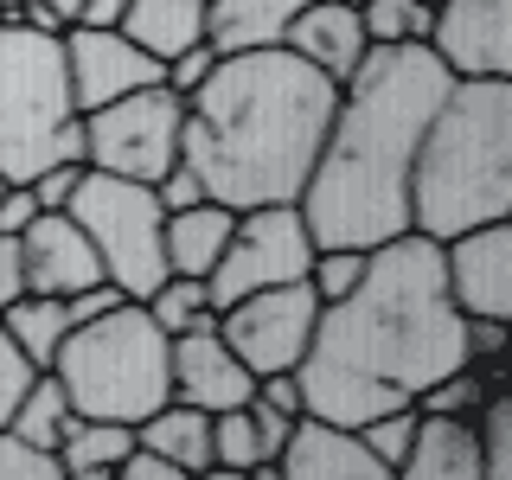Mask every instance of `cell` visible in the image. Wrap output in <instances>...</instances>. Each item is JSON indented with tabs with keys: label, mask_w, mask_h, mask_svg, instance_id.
<instances>
[{
	"label": "cell",
	"mask_w": 512,
	"mask_h": 480,
	"mask_svg": "<svg viewBox=\"0 0 512 480\" xmlns=\"http://www.w3.org/2000/svg\"><path fill=\"white\" fill-rule=\"evenodd\" d=\"M167 365H173V397H180V404H199V410H237L256 391V372L224 346L218 314H205L199 327L173 333Z\"/></svg>",
	"instance_id": "obj_14"
},
{
	"label": "cell",
	"mask_w": 512,
	"mask_h": 480,
	"mask_svg": "<svg viewBox=\"0 0 512 480\" xmlns=\"http://www.w3.org/2000/svg\"><path fill=\"white\" fill-rule=\"evenodd\" d=\"M340 84L295 58L288 45L218 52L199 90H186L180 160L199 173L205 199L250 212V205H295L327 141Z\"/></svg>",
	"instance_id": "obj_2"
},
{
	"label": "cell",
	"mask_w": 512,
	"mask_h": 480,
	"mask_svg": "<svg viewBox=\"0 0 512 480\" xmlns=\"http://www.w3.org/2000/svg\"><path fill=\"white\" fill-rule=\"evenodd\" d=\"M212 64H218V45L199 39V45H186V52H173L167 64H160V84H167L173 96H186V90L205 84V71H212Z\"/></svg>",
	"instance_id": "obj_33"
},
{
	"label": "cell",
	"mask_w": 512,
	"mask_h": 480,
	"mask_svg": "<svg viewBox=\"0 0 512 480\" xmlns=\"http://www.w3.org/2000/svg\"><path fill=\"white\" fill-rule=\"evenodd\" d=\"M474 436H480V480H512V397H506V384H493L480 397Z\"/></svg>",
	"instance_id": "obj_26"
},
{
	"label": "cell",
	"mask_w": 512,
	"mask_h": 480,
	"mask_svg": "<svg viewBox=\"0 0 512 480\" xmlns=\"http://www.w3.org/2000/svg\"><path fill=\"white\" fill-rule=\"evenodd\" d=\"M135 448V423H109V416H77L71 436L58 442V461L71 480H116L122 455Z\"/></svg>",
	"instance_id": "obj_23"
},
{
	"label": "cell",
	"mask_w": 512,
	"mask_h": 480,
	"mask_svg": "<svg viewBox=\"0 0 512 480\" xmlns=\"http://www.w3.org/2000/svg\"><path fill=\"white\" fill-rule=\"evenodd\" d=\"M512 218V77H455L410 160V231L448 237Z\"/></svg>",
	"instance_id": "obj_4"
},
{
	"label": "cell",
	"mask_w": 512,
	"mask_h": 480,
	"mask_svg": "<svg viewBox=\"0 0 512 480\" xmlns=\"http://www.w3.org/2000/svg\"><path fill=\"white\" fill-rule=\"evenodd\" d=\"M231 224H237V212L218 205V199H199V205H186V212H167V231H160V244H167V276L205 282L212 263L224 256V244H231Z\"/></svg>",
	"instance_id": "obj_19"
},
{
	"label": "cell",
	"mask_w": 512,
	"mask_h": 480,
	"mask_svg": "<svg viewBox=\"0 0 512 480\" xmlns=\"http://www.w3.org/2000/svg\"><path fill=\"white\" fill-rule=\"evenodd\" d=\"M52 160H84V116L64 77V39L0 13V173L32 180Z\"/></svg>",
	"instance_id": "obj_6"
},
{
	"label": "cell",
	"mask_w": 512,
	"mask_h": 480,
	"mask_svg": "<svg viewBox=\"0 0 512 480\" xmlns=\"http://www.w3.org/2000/svg\"><path fill=\"white\" fill-rule=\"evenodd\" d=\"M64 77H71V103L77 116L116 103V96L141 90V84H160V58H148L122 26H64Z\"/></svg>",
	"instance_id": "obj_11"
},
{
	"label": "cell",
	"mask_w": 512,
	"mask_h": 480,
	"mask_svg": "<svg viewBox=\"0 0 512 480\" xmlns=\"http://www.w3.org/2000/svg\"><path fill=\"white\" fill-rule=\"evenodd\" d=\"M442 282L468 320H512V218L474 224L442 244Z\"/></svg>",
	"instance_id": "obj_12"
},
{
	"label": "cell",
	"mask_w": 512,
	"mask_h": 480,
	"mask_svg": "<svg viewBox=\"0 0 512 480\" xmlns=\"http://www.w3.org/2000/svg\"><path fill=\"white\" fill-rule=\"evenodd\" d=\"M282 45L295 58H308L314 71H327L333 84H346V77L359 71V58L372 52V39H365V26H359V0H308V7L282 26Z\"/></svg>",
	"instance_id": "obj_17"
},
{
	"label": "cell",
	"mask_w": 512,
	"mask_h": 480,
	"mask_svg": "<svg viewBox=\"0 0 512 480\" xmlns=\"http://www.w3.org/2000/svg\"><path fill=\"white\" fill-rule=\"evenodd\" d=\"M128 0H84V13H77V26H122Z\"/></svg>",
	"instance_id": "obj_40"
},
{
	"label": "cell",
	"mask_w": 512,
	"mask_h": 480,
	"mask_svg": "<svg viewBox=\"0 0 512 480\" xmlns=\"http://www.w3.org/2000/svg\"><path fill=\"white\" fill-rule=\"evenodd\" d=\"M64 212L84 224V237L96 244V256H103V276L116 282L128 301H148L154 288L167 282V244H160L167 212H160L148 180H122V173L84 167V180H77Z\"/></svg>",
	"instance_id": "obj_7"
},
{
	"label": "cell",
	"mask_w": 512,
	"mask_h": 480,
	"mask_svg": "<svg viewBox=\"0 0 512 480\" xmlns=\"http://www.w3.org/2000/svg\"><path fill=\"white\" fill-rule=\"evenodd\" d=\"M52 372L71 391L77 416H109V423H141L173 397V365H167V333L141 301L77 320L52 352Z\"/></svg>",
	"instance_id": "obj_5"
},
{
	"label": "cell",
	"mask_w": 512,
	"mask_h": 480,
	"mask_svg": "<svg viewBox=\"0 0 512 480\" xmlns=\"http://www.w3.org/2000/svg\"><path fill=\"white\" fill-rule=\"evenodd\" d=\"M455 77L429 45H372L359 71L340 84L327 141L301 186V218L314 244L378 250L384 237L410 231V160L436 103Z\"/></svg>",
	"instance_id": "obj_3"
},
{
	"label": "cell",
	"mask_w": 512,
	"mask_h": 480,
	"mask_svg": "<svg viewBox=\"0 0 512 480\" xmlns=\"http://www.w3.org/2000/svg\"><path fill=\"white\" fill-rule=\"evenodd\" d=\"M250 404V397H244ZM212 410V474H263L276 480V468L263 461V448H256V423L250 410Z\"/></svg>",
	"instance_id": "obj_25"
},
{
	"label": "cell",
	"mask_w": 512,
	"mask_h": 480,
	"mask_svg": "<svg viewBox=\"0 0 512 480\" xmlns=\"http://www.w3.org/2000/svg\"><path fill=\"white\" fill-rule=\"evenodd\" d=\"M180 128H186V96H173L167 84H141L84 116V167L154 186L180 160Z\"/></svg>",
	"instance_id": "obj_8"
},
{
	"label": "cell",
	"mask_w": 512,
	"mask_h": 480,
	"mask_svg": "<svg viewBox=\"0 0 512 480\" xmlns=\"http://www.w3.org/2000/svg\"><path fill=\"white\" fill-rule=\"evenodd\" d=\"M423 45L448 77H512V0H442Z\"/></svg>",
	"instance_id": "obj_13"
},
{
	"label": "cell",
	"mask_w": 512,
	"mask_h": 480,
	"mask_svg": "<svg viewBox=\"0 0 512 480\" xmlns=\"http://www.w3.org/2000/svg\"><path fill=\"white\" fill-rule=\"evenodd\" d=\"M308 0H205V39L218 52H244V45H282V26Z\"/></svg>",
	"instance_id": "obj_21"
},
{
	"label": "cell",
	"mask_w": 512,
	"mask_h": 480,
	"mask_svg": "<svg viewBox=\"0 0 512 480\" xmlns=\"http://www.w3.org/2000/svg\"><path fill=\"white\" fill-rule=\"evenodd\" d=\"M13 7H20V0H0V13H13Z\"/></svg>",
	"instance_id": "obj_42"
},
{
	"label": "cell",
	"mask_w": 512,
	"mask_h": 480,
	"mask_svg": "<svg viewBox=\"0 0 512 480\" xmlns=\"http://www.w3.org/2000/svg\"><path fill=\"white\" fill-rule=\"evenodd\" d=\"M20 256H26V295H84V288L109 282L103 256L84 237V224L71 212H39L20 231Z\"/></svg>",
	"instance_id": "obj_15"
},
{
	"label": "cell",
	"mask_w": 512,
	"mask_h": 480,
	"mask_svg": "<svg viewBox=\"0 0 512 480\" xmlns=\"http://www.w3.org/2000/svg\"><path fill=\"white\" fill-rule=\"evenodd\" d=\"M141 308H148V314H154V327L173 340V333L199 327V320L212 314V301H205V282H192V276H167L148 301H141Z\"/></svg>",
	"instance_id": "obj_28"
},
{
	"label": "cell",
	"mask_w": 512,
	"mask_h": 480,
	"mask_svg": "<svg viewBox=\"0 0 512 480\" xmlns=\"http://www.w3.org/2000/svg\"><path fill=\"white\" fill-rule=\"evenodd\" d=\"M154 199H160V212H186V205L205 199V186H199V173H192L186 160H173V167L154 180Z\"/></svg>",
	"instance_id": "obj_36"
},
{
	"label": "cell",
	"mask_w": 512,
	"mask_h": 480,
	"mask_svg": "<svg viewBox=\"0 0 512 480\" xmlns=\"http://www.w3.org/2000/svg\"><path fill=\"white\" fill-rule=\"evenodd\" d=\"M32 372H39V365H32L26 352L13 346V333L0 327V423L13 416V404H20V391H26V378H32Z\"/></svg>",
	"instance_id": "obj_35"
},
{
	"label": "cell",
	"mask_w": 512,
	"mask_h": 480,
	"mask_svg": "<svg viewBox=\"0 0 512 480\" xmlns=\"http://www.w3.org/2000/svg\"><path fill=\"white\" fill-rule=\"evenodd\" d=\"M314 320H320V301H314L308 276H301V282L256 288V295L218 308V333H224V346L263 378V372H295L308 340H314Z\"/></svg>",
	"instance_id": "obj_10"
},
{
	"label": "cell",
	"mask_w": 512,
	"mask_h": 480,
	"mask_svg": "<svg viewBox=\"0 0 512 480\" xmlns=\"http://www.w3.org/2000/svg\"><path fill=\"white\" fill-rule=\"evenodd\" d=\"M58 474H64L58 448H39V442L13 436V429L0 423V480H58Z\"/></svg>",
	"instance_id": "obj_32"
},
{
	"label": "cell",
	"mask_w": 512,
	"mask_h": 480,
	"mask_svg": "<svg viewBox=\"0 0 512 480\" xmlns=\"http://www.w3.org/2000/svg\"><path fill=\"white\" fill-rule=\"evenodd\" d=\"M122 32L141 45L148 58L167 64L173 52L205 39V0H128L122 13Z\"/></svg>",
	"instance_id": "obj_22"
},
{
	"label": "cell",
	"mask_w": 512,
	"mask_h": 480,
	"mask_svg": "<svg viewBox=\"0 0 512 480\" xmlns=\"http://www.w3.org/2000/svg\"><path fill=\"white\" fill-rule=\"evenodd\" d=\"M365 256H372V250H352V244H314V256H308V288H314V301H320V308L359 288V276H365Z\"/></svg>",
	"instance_id": "obj_29"
},
{
	"label": "cell",
	"mask_w": 512,
	"mask_h": 480,
	"mask_svg": "<svg viewBox=\"0 0 512 480\" xmlns=\"http://www.w3.org/2000/svg\"><path fill=\"white\" fill-rule=\"evenodd\" d=\"M493 372H480V365H461V372H448V378H436L423 397H416V410H442V416H474L480 410V397L493 391Z\"/></svg>",
	"instance_id": "obj_31"
},
{
	"label": "cell",
	"mask_w": 512,
	"mask_h": 480,
	"mask_svg": "<svg viewBox=\"0 0 512 480\" xmlns=\"http://www.w3.org/2000/svg\"><path fill=\"white\" fill-rule=\"evenodd\" d=\"M359 429V442L378 455V468L397 480V468H404V448L416 436V404H397V410H378V416H365V423H352Z\"/></svg>",
	"instance_id": "obj_30"
},
{
	"label": "cell",
	"mask_w": 512,
	"mask_h": 480,
	"mask_svg": "<svg viewBox=\"0 0 512 480\" xmlns=\"http://www.w3.org/2000/svg\"><path fill=\"white\" fill-rule=\"evenodd\" d=\"M461 365H468V314L448 301L442 244L423 231H397L365 256L359 288L320 308L295 378L314 416L365 423L378 410L416 404Z\"/></svg>",
	"instance_id": "obj_1"
},
{
	"label": "cell",
	"mask_w": 512,
	"mask_h": 480,
	"mask_svg": "<svg viewBox=\"0 0 512 480\" xmlns=\"http://www.w3.org/2000/svg\"><path fill=\"white\" fill-rule=\"evenodd\" d=\"M429 20L436 13L423 7V0H359V26L372 45H423L429 39Z\"/></svg>",
	"instance_id": "obj_27"
},
{
	"label": "cell",
	"mask_w": 512,
	"mask_h": 480,
	"mask_svg": "<svg viewBox=\"0 0 512 480\" xmlns=\"http://www.w3.org/2000/svg\"><path fill=\"white\" fill-rule=\"evenodd\" d=\"M404 480H480V436L474 416L416 410V436L404 448Z\"/></svg>",
	"instance_id": "obj_18"
},
{
	"label": "cell",
	"mask_w": 512,
	"mask_h": 480,
	"mask_svg": "<svg viewBox=\"0 0 512 480\" xmlns=\"http://www.w3.org/2000/svg\"><path fill=\"white\" fill-rule=\"evenodd\" d=\"M32 218H39V199H32V186H26V180H7V192H0V231L20 237Z\"/></svg>",
	"instance_id": "obj_37"
},
{
	"label": "cell",
	"mask_w": 512,
	"mask_h": 480,
	"mask_svg": "<svg viewBox=\"0 0 512 480\" xmlns=\"http://www.w3.org/2000/svg\"><path fill=\"white\" fill-rule=\"evenodd\" d=\"M45 7H52V13H58V20H64V26H71V20H77V13H84V0H45Z\"/></svg>",
	"instance_id": "obj_41"
},
{
	"label": "cell",
	"mask_w": 512,
	"mask_h": 480,
	"mask_svg": "<svg viewBox=\"0 0 512 480\" xmlns=\"http://www.w3.org/2000/svg\"><path fill=\"white\" fill-rule=\"evenodd\" d=\"M135 442L154 448V455H167L186 480L192 474H212V410H199V404L167 397L160 410H148L135 423Z\"/></svg>",
	"instance_id": "obj_20"
},
{
	"label": "cell",
	"mask_w": 512,
	"mask_h": 480,
	"mask_svg": "<svg viewBox=\"0 0 512 480\" xmlns=\"http://www.w3.org/2000/svg\"><path fill=\"white\" fill-rule=\"evenodd\" d=\"M276 474L282 480H391L378 468V455L359 442V429L333 423V416H314V410H301L295 423H288Z\"/></svg>",
	"instance_id": "obj_16"
},
{
	"label": "cell",
	"mask_w": 512,
	"mask_h": 480,
	"mask_svg": "<svg viewBox=\"0 0 512 480\" xmlns=\"http://www.w3.org/2000/svg\"><path fill=\"white\" fill-rule=\"evenodd\" d=\"M20 295H26V256H20V237L0 231V308H13Z\"/></svg>",
	"instance_id": "obj_38"
},
{
	"label": "cell",
	"mask_w": 512,
	"mask_h": 480,
	"mask_svg": "<svg viewBox=\"0 0 512 480\" xmlns=\"http://www.w3.org/2000/svg\"><path fill=\"white\" fill-rule=\"evenodd\" d=\"M71 423H77L71 391L58 384L52 365H39V372L26 378V391H20V404H13L7 429H13V436H26V442H39V448H58L64 436H71Z\"/></svg>",
	"instance_id": "obj_24"
},
{
	"label": "cell",
	"mask_w": 512,
	"mask_h": 480,
	"mask_svg": "<svg viewBox=\"0 0 512 480\" xmlns=\"http://www.w3.org/2000/svg\"><path fill=\"white\" fill-rule=\"evenodd\" d=\"M77 180H84V160H52V167H39L26 186H32V199H39V212H64Z\"/></svg>",
	"instance_id": "obj_34"
},
{
	"label": "cell",
	"mask_w": 512,
	"mask_h": 480,
	"mask_svg": "<svg viewBox=\"0 0 512 480\" xmlns=\"http://www.w3.org/2000/svg\"><path fill=\"white\" fill-rule=\"evenodd\" d=\"M308 256H314V237H308L301 205H250V212H237L231 244H224V256L212 263V276H205V301L218 314L231 301L256 295V288L301 282L308 276Z\"/></svg>",
	"instance_id": "obj_9"
},
{
	"label": "cell",
	"mask_w": 512,
	"mask_h": 480,
	"mask_svg": "<svg viewBox=\"0 0 512 480\" xmlns=\"http://www.w3.org/2000/svg\"><path fill=\"white\" fill-rule=\"evenodd\" d=\"M256 397H263V404H276V410H288V416L308 410V404H301V378L295 372H263V378H256Z\"/></svg>",
	"instance_id": "obj_39"
}]
</instances>
